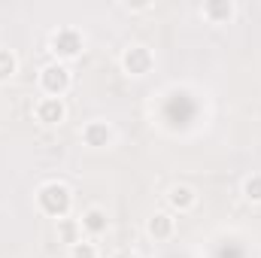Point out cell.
I'll use <instances>...</instances> for the list:
<instances>
[{
    "label": "cell",
    "mask_w": 261,
    "mask_h": 258,
    "mask_svg": "<svg viewBox=\"0 0 261 258\" xmlns=\"http://www.w3.org/2000/svg\"><path fill=\"white\" fill-rule=\"evenodd\" d=\"M37 210H40L43 216L55 219V222L67 219L70 210H73V192H70V186L61 183V179L43 183V186L37 189Z\"/></svg>",
    "instance_id": "6da1fadb"
},
{
    "label": "cell",
    "mask_w": 261,
    "mask_h": 258,
    "mask_svg": "<svg viewBox=\"0 0 261 258\" xmlns=\"http://www.w3.org/2000/svg\"><path fill=\"white\" fill-rule=\"evenodd\" d=\"M37 85H40L43 97H64L67 91H70V85H73V73L61 61H49V64L40 67Z\"/></svg>",
    "instance_id": "7a4b0ae2"
},
{
    "label": "cell",
    "mask_w": 261,
    "mask_h": 258,
    "mask_svg": "<svg viewBox=\"0 0 261 258\" xmlns=\"http://www.w3.org/2000/svg\"><path fill=\"white\" fill-rule=\"evenodd\" d=\"M49 49H52V55H55V61H73V58H79L82 55V49H85V37L76 31V28H55L52 34H49Z\"/></svg>",
    "instance_id": "3957f363"
},
{
    "label": "cell",
    "mask_w": 261,
    "mask_h": 258,
    "mask_svg": "<svg viewBox=\"0 0 261 258\" xmlns=\"http://www.w3.org/2000/svg\"><path fill=\"white\" fill-rule=\"evenodd\" d=\"M119 64H122V70H125L128 76H146V73H152V67H155V55H152L149 46L130 43L128 49L122 52Z\"/></svg>",
    "instance_id": "277c9868"
},
{
    "label": "cell",
    "mask_w": 261,
    "mask_h": 258,
    "mask_svg": "<svg viewBox=\"0 0 261 258\" xmlns=\"http://www.w3.org/2000/svg\"><path fill=\"white\" fill-rule=\"evenodd\" d=\"M34 119L46 128H55V125H64L67 122V104L64 97H40L34 104Z\"/></svg>",
    "instance_id": "5b68a950"
},
{
    "label": "cell",
    "mask_w": 261,
    "mask_h": 258,
    "mask_svg": "<svg viewBox=\"0 0 261 258\" xmlns=\"http://www.w3.org/2000/svg\"><path fill=\"white\" fill-rule=\"evenodd\" d=\"M79 137H82V143H85L88 149H107V146H113L116 131H113V125H110V122L91 119V122H85V125H82Z\"/></svg>",
    "instance_id": "8992f818"
},
{
    "label": "cell",
    "mask_w": 261,
    "mask_h": 258,
    "mask_svg": "<svg viewBox=\"0 0 261 258\" xmlns=\"http://www.w3.org/2000/svg\"><path fill=\"white\" fill-rule=\"evenodd\" d=\"M79 225H82V237L88 240H100L110 231V216L103 207H88L79 213Z\"/></svg>",
    "instance_id": "52a82bcc"
},
{
    "label": "cell",
    "mask_w": 261,
    "mask_h": 258,
    "mask_svg": "<svg viewBox=\"0 0 261 258\" xmlns=\"http://www.w3.org/2000/svg\"><path fill=\"white\" fill-rule=\"evenodd\" d=\"M146 234H149L155 243H167V240H173V234H176V216H173L170 210H158V213H152V216L146 219Z\"/></svg>",
    "instance_id": "ba28073f"
},
{
    "label": "cell",
    "mask_w": 261,
    "mask_h": 258,
    "mask_svg": "<svg viewBox=\"0 0 261 258\" xmlns=\"http://www.w3.org/2000/svg\"><path fill=\"white\" fill-rule=\"evenodd\" d=\"M164 200H167V207H170V213L176 216H186V213H192L197 207V192L192 186H186V183H176V186H170L167 194H164Z\"/></svg>",
    "instance_id": "9c48e42d"
},
{
    "label": "cell",
    "mask_w": 261,
    "mask_h": 258,
    "mask_svg": "<svg viewBox=\"0 0 261 258\" xmlns=\"http://www.w3.org/2000/svg\"><path fill=\"white\" fill-rule=\"evenodd\" d=\"M200 15L210 21V24H228L234 15H237V6L231 0H213V3H203L200 6Z\"/></svg>",
    "instance_id": "30bf717a"
},
{
    "label": "cell",
    "mask_w": 261,
    "mask_h": 258,
    "mask_svg": "<svg viewBox=\"0 0 261 258\" xmlns=\"http://www.w3.org/2000/svg\"><path fill=\"white\" fill-rule=\"evenodd\" d=\"M67 255L70 258H100V249H97V240L82 237V240H76L73 246H67Z\"/></svg>",
    "instance_id": "8fae6325"
},
{
    "label": "cell",
    "mask_w": 261,
    "mask_h": 258,
    "mask_svg": "<svg viewBox=\"0 0 261 258\" xmlns=\"http://www.w3.org/2000/svg\"><path fill=\"white\" fill-rule=\"evenodd\" d=\"M18 73V55L12 49H0V85Z\"/></svg>",
    "instance_id": "7c38bea8"
},
{
    "label": "cell",
    "mask_w": 261,
    "mask_h": 258,
    "mask_svg": "<svg viewBox=\"0 0 261 258\" xmlns=\"http://www.w3.org/2000/svg\"><path fill=\"white\" fill-rule=\"evenodd\" d=\"M58 234H61V240H64L67 246H73L76 240H82V225H79V219H61L58 222Z\"/></svg>",
    "instance_id": "4fadbf2b"
},
{
    "label": "cell",
    "mask_w": 261,
    "mask_h": 258,
    "mask_svg": "<svg viewBox=\"0 0 261 258\" xmlns=\"http://www.w3.org/2000/svg\"><path fill=\"white\" fill-rule=\"evenodd\" d=\"M240 192H243V197H246L249 203H261V173H249V176L243 179Z\"/></svg>",
    "instance_id": "5bb4252c"
},
{
    "label": "cell",
    "mask_w": 261,
    "mask_h": 258,
    "mask_svg": "<svg viewBox=\"0 0 261 258\" xmlns=\"http://www.w3.org/2000/svg\"><path fill=\"white\" fill-rule=\"evenodd\" d=\"M113 258H140L137 252H130V249H122V252H116Z\"/></svg>",
    "instance_id": "9a60e30c"
}]
</instances>
